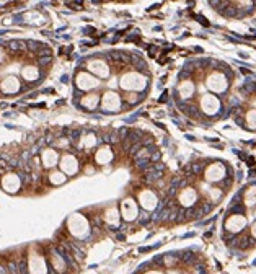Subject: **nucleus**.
Listing matches in <instances>:
<instances>
[{
	"label": "nucleus",
	"instance_id": "2",
	"mask_svg": "<svg viewBox=\"0 0 256 274\" xmlns=\"http://www.w3.org/2000/svg\"><path fill=\"white\" fill-rule=\"evenodd\" d=\"M180 258H181V261L186 263V264H196V261H197V256L193 253V251H189V250H188V251H183Z\"/></svg>",
	"mask_w": 256,
	"mask_h": 274
},
{
	"label": "nucleus",
	"instance_id": "12",
	"mask_svg": "<svg viewBox=\"0 0 256 274\" xmlns=\"http://www.w3.org/2000/svg\"><path fill=\"white\" fill-rule=\"evenodd\" d=\"M230 184H232V178H228V180L224 181V188H230Z\"/></svg>",
	"mask_w": 256,
	"mask_h": 274
},
{
	"label": "nucleus",
	"instance_id": "4",
	"mask_svg": "<svg viewBox=\"0 0 256 274\" xmlns=\"http://www.w3.org/2000/svg\"><path fill=\"white\" fill-rule=\"evenodd\" d=\"M142 147H144V145H142V140H140V142H137V144H134V145H131V148H129V153H132V155H137V153H139V150H140Z\"/></svg>",
	"mask_w": 256,
	"mask_h": 274
},
{
	"label": "nucleus",
	"instance_id": "13",
	"mask_svg": "<svg viewBox=\"0 0 256 274\" xmlns=\"http://www.w3.org/2000/svg\"><path fill=\"white\" fill-rule=\"evenodd\" d=\"M166 98H168V93H166V91H165V93H163V95H161L160 101H161V103H165V101H166Z\"/></svg>",
	"mask_w": 256,
	"mask_h": 274
},
{
	"label": "nucleus",
	"instance_id": "15",
	"mask_svg": "<svg viewBox=\"0 0 256 274\" xmlns=\"http://www.w3.org/2000/svg\"><path fill=\"white\" fill-rule=\"evenodd\" d=\"M116 237H118V240H124V238H126V237H124V235H122V234H118V235H116Z\"/></svg>",
	"mask_w": 256,
	"mask_h": 274
},
{
	"label": "nucleus",
	"instance_id": "8",
	"mask_svg": "<svg viewBox=\"0 0 256 274\" xmlns=\"http://www.w3.org/2000/svg\"><path fill=\"white\" fill-rule=\"evenodd\" d=\"M152 264H158V266H163V256H155L153 258V261H152Z\"/></svg>",
	"mask_w": 256,
	"mask_h": 274
},
{
	"label": "nucleus",
	"instance_id": "5",
	"mask_svg": "<svg viewBox=\"0 0 256 274\" xmlns=\"http://www.w3.org/2000/svg\"><path fill=\"white\" fill-rule=\"evenodd\" d=\"M127 134H129V129H127V127H122V129H119V131H118V137H119L121 140H126Z\"/></svg>",
	"mask_w": 256,
	"mask_h": 274
},
{
	"label": "nucleus",
	"instance_id": "10",
	"mask_svg": "<svg viewBox=\"0 0 256 274\" xmlns=\"http://www.w3.org/2000/svg\"><path fill=\"white\" fill-rule=\"evenodd\" d=\"M158 160H160V152H158V150H157V152H153L152 153V157H150V162H158Z\"/></svg>",
	"mask_w": 256,
	"mask_h": 274
},
{
	"label": "nucleus",
	"instance_id": "14",
	"mask_svg": "<svg viewBox=\"0 0 256 274\" xmlns=\"http://www.w3.org/2000/svg\"><path fill=\"white\" fill-rule=\"evenodd\" d=\"M0 274H7V269L3 266H0Z\"/></svg>",
	"mask_w": 256,
	"mask_h": 274
},
{
	"label": "nucleus",
	"instance_id": "3",
	"mask_svg": "<svg viewBox=\"0 0 256 274\" xmlns=\"http://www.w3.org/2000/svg\"><path fill=\"white\" fill-rule=\"evenodd\" d=\"M136 167L139 168V170H147V168L150 167V158L149 157H145V158L136 157Z\"/></svg>",
	"mask_w": 256,
	"mask_h": 274
},
{
	"label": "nucleus",
	"instance_id": "16",
	"mask_svg": "<svg viewBox=\"0 0 256 274\" xmlns=\"http://www.w3.org/2000/svg\"><path fill=\"white\" fill-rule=\"evenodd\" d=\"M241 72H243L245 75H250V74H251V72H250V70H246V69H241Z\"/></svg>",
	"mask_w": 256,
	"mask_h": 274
},
{
	"label": "nucleus",
	"instance_id": "9",
	"mask_svg": "<svg viewBox=\"0 0 256 274\" xmlns=\"http://www.w3.org/2000/svg\"><path fill=\"white\" fill-rule=\"evenodd\" d=\"M243 211H245V207H243V206H236V207H232L230 211H228V212H238V214H243Z\"/></svg>",
	"mask_w": 256,
	"mask_h": 274
},
{
	"label": "nucleus",
	"instance_id": "1",
	"mask_svg": "<svg viewBox=\"0 0 256 274\" xmlns=\"http://www.w3.org/2000/svg\"><path fill=\"white\" fill-rule=\"evenodd\" d=\"M161 175H163V173L158 171V170H155L153 167H149L145 170V173H144L145 181H149V183H152V181H155V180H158V178H161Z\"/></svg>",
	"mask_w": 256,
	"mask_h": 274
},
{
	"label": "nucleus",
	"instance_id": "11",
	"mask_svg": "<svg viewBox=\"0 0 256 274\" xmlns=\"http://www.w3.org/2000/svg\"><path fill=\"white\" fill-rule=\"evenodd\" d=\"M191 74L189 72H186V70H181V74H180V78H188V77H189Z\"/></svg>",
	"mask_w": 256,
	"mask_h": 274
},
{
	"label": "nucleus",
	"instance_id": "6",
	"mask_svg": "<svg viewBox=\"0 0 256 274\" xmlns=\"http://www.w3.org/2000/svg\"><path fill=\"white\" fill-rule=\"evenodd\" d=\"M149 222H152L150 215H149V214H142L140 219H139V223H140V225H147Z\"/></svg>",
	"mask_w": 256,
	"mask_h": 274
},
{
	"label": "nucleus",
	"instance_id": "7",
	"mask_svg": "<svg viewBox=\"0 0 256 274\" xmlns=\"http://www.w3.org/2000/svg\"><path fill=\"white\" fill-rule=\"evenodd\" d=\"M196 215H197V209L196 207L186 209V217H196Z\"/></svg>",
	"mask_w": 256,
	"mask_h": 274
}]
</instances>
